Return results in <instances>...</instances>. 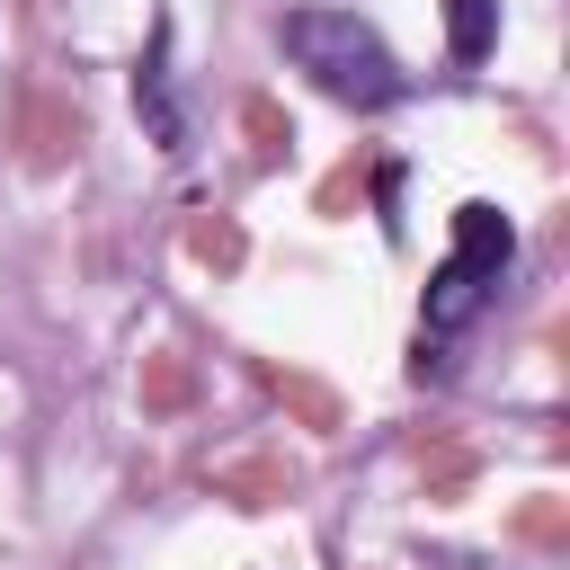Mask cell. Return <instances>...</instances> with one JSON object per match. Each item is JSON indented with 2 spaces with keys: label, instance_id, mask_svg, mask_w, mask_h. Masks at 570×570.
Here are the masks:
<instances>
[{
  "label": "cell",
  "instance_id": "6da1fadb",
  "mask_svg": "<svg viewBox=\"0 0 570 570\" xmlns=\"http://www.w3.org/2000/svg\"><path fill=\"white\" fill-rule=\"evenodd\" d=\"M285 53L294 71H312V89H330L338 107H392L410 98V71L392 62V45L374 36V18L356 9H285Z\"/></svg>",
  "mask_w": 570,
  "mask_h": 570
},
{
  "label": "cell",
  "instance_id": "7a4b0ae2",
  "mask_svg": "<svg viewBox=\"0 0 570 570\" xmlns=\"http://www.w3.org/2000/svg\"><path fill=\"white\" fill-rule=\"evenodd\" d=\"M508 258H517V223L499 214V205H454V240H445V267H436V285H428V312H419V338L428 347H445L454 330H472L481 312H490V294H499V276H508Z\"/></svg>",
  "mask_w": 570,
  "mask_h": 570
},
{
  "label": "cell",
  "instance_id": "3957f363",
  "mask_svg": "<svg viewBox=\"0 0 570 570\" xmlns=\"http://www.w3.org/2000/svg\"><path fill=\"white\" fill-rule=\"evenodd\" d=\"M134 116L160 151H187V107H178V80H169V18L151 27V53L134 62Z\"/></svg>",
  "mask_w": 570,
  "mask_h": 570
},
{
  "label": "cell",
  "instance_id": "277c9868",
  "mask_svg": "<svg viewBox=\"0 0 570 570\" xmlns=\"http://www.w3.org/2000/svg\"><path fill=\"white\" fill-rule=\"evenodd\" d=\"M445 53L454 62H490L499 53V0H445Z\"/></svg>",
  "mask_w": 570,
  "mask_h": 570
}]
</instances>
